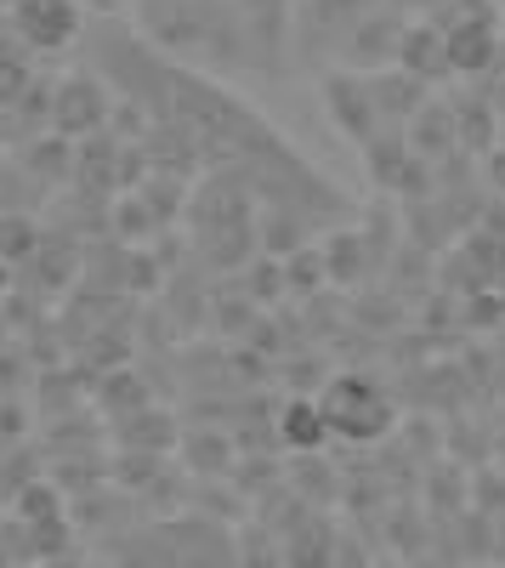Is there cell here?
Listing matches in <instances>:
<instances>
[{"label":"cell","instance_id":"6da1fadb","mask_svg":"<svg viewBox=\"0 0 505 568\" xmlns=\"http://www.w3.org/2000/svg\"><path fill=\"white\" fill-rule=\"evenodd\" d=\"M318 404H324L330 433H336L341 444H381L392 426H398L392 398L370 382V375H336Z\"/></svg>","mask_w":505,"mask_h":568},{"label":"cell","instance_id":"7a4b0ae2","mask_svg":"<svg viewBox=\"0 0 505 568\" xmlns=\"http://www.w3.org/2000/svg\"><path fill=\"white\" fill-rule=\"evenodd\" d=\"M7 29L18 34L29 58H58L85 34V12L80 0H18L7 12Z\"/></svg>","mask_w":505,"mask_h":568},{"label":"cell","instance_id":"3957f363","mask_svg":"<svg viewBox=\"0 0 505 568\" xmlns=\"http://www.w3.org/2000/svg\"><path fill=\"white\" fill-rule=\"evenodd\" d=\"M45 114H52L45 131H58L69 142L97 136L109 125V85L97 74H85V69H69L63 80H52V103H45Z\"/></svg>","mask_w":505,"mask_h":568},{"label":"cell","instance_id":"277c9868","mask_svg":"<svg viewBox=\"0 0 505 568\" xmlns=\"http://www.w3.org/2000/svg\"><path fill=\"white\" fill-rule=\"evenodd\" d=\"M324 103H330L336 125H341L352 142H370V136H375V114H381L375 85H363V80H352V74H336V80H324Z\"/></svg>","mask_w":505,"mask_h":568},{"label":"cell","instance_id":"5b68a950","mask_svg":"<svg viewBox=\"0 0 505 568\" xmlns=\"http://www.w3.org/2000/svg\"><path fill=\"white\" fill-rule=\"evenodd\" d=\"M279 438H285V449H296V455H318V449L336 438L324 404H318V398H290V404L279 409Z\"/></svg>","mask_w":505,"mask_h":568},{"label":"cell","instance_id":"8992f818","mask_svg":"<svg viewBox=\"0 0 505 568\" xmlns=\"http://www.w3.org/2000/svg\"><path fill=\"white\" fill-rule=\"evenodd\" d=\"M336 529L324 517H307L301 529L285 535V568H336Z\"/></svg>","mask_w":505,"mask_h":568},{"label":"cell","instance_id":"52a82bcc","mask_svg":"<svg viewBox=\"0 0 505 568\" xmlns=\"http://www.w3.org/2000/svg\"><path fill=\"white\" fill-rule=\"evenodd\" d=\"M29 85H34L29 52H23V45H18V34L7 29V34H0V109H18Z\"/></svg>","mask_w":505,"mask_h":568},{"label":"cell","instance_id":"ba28073f","mask_svg":"<svg viewBox=\"0 0 505 568\" xmlns=\"http://www.w3.org/2000/svg\"><path fill=\"white\" fill-rule=\"evenodd\" d=\"M40 222L29 216V211H0V262L7 267H18V262H29V256H40Z\"/></svg>","mask_w":505,"mask_h":568},{"label":"cell","instance_id":"9c48e42d","mask_svg":"<svg viewBox=\"0 0 505 568\" xmlns=\"http://www.w3.org/2000/svg\"><path fill=\"white\" fill-rule=\"evenodd\" d=\"M40 478H45V471H40V460H34L29 444L12 449V455H0V506H18V495H29Z\"/></svg>","mask_w":505,"mask_h":568},{"label":"cell","instance_id":"30bf717a","mask_svg":"<svg viewBox=\"0 0 505 568\" xmlns=\"http://www.w3.org/2000/svg\"><path fill=\"white\" fill-rule=\"evenodd\" d=\"M23 444H29V409L0 393V455H12V449H23Z\"/></svg>","mask_w":505,"mask_h":568},{"label":"cell","instance_id":"8fae6325","mask_svg":"<svg viewBox=\"0 0 505 568\" xmlns=\"http://www.w3.org/2000/svg\"><path fill=\"white\" fill-rule=\"evenodd\" d=\"M7 273H12V267H7V262H0V291H7Z\"/></svg>","mask_w":505,"mask_h":568},{"label":"cell","instance_id":"7c38bea8","mask_svg":"<svg viewBox=\"0 0 505 568\" xmlns=\"http://www.w3.org/2000/svg\"><path fill=\"white\" fill-rule=\"evenodd\" d=\"M12 7H18V0H0V12H12Z\"/></svg>","mask_w":505,"mask_h":568}]
</instances>
